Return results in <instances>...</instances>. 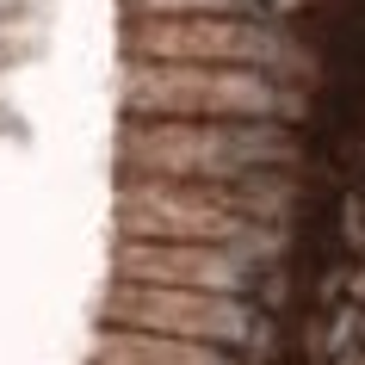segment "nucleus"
Wrapping results in <instances>:
<instances>
[{"label":"nucleus","instance_id":"obj_1","mask_svg":"<svg viewBox=\"0 0 365 365\" xmlns=\"http://www.w3.org/2000/svg\"><path fill=\"white\" fill-rule=\"evenodd\" d=\"M149 50L168 62H223V68H248V75H272L297 62V38L285 19H161L149 31Z\"/></svg>","mask_w":365,"mask_h":365},{"label":"nucleus","instance_id":"obj_2","mask_svg":"<svg viewBox=\"0 0 365 365\" xmlns=\"http://www.w3.org/2000/svg\"><path fill=\"white\" fill-rule=\"evenodd\" d=\"M161 19H291L304 0H149Z\"/></svg>","mask_w":365,"mask_h":365}]
</instances>
